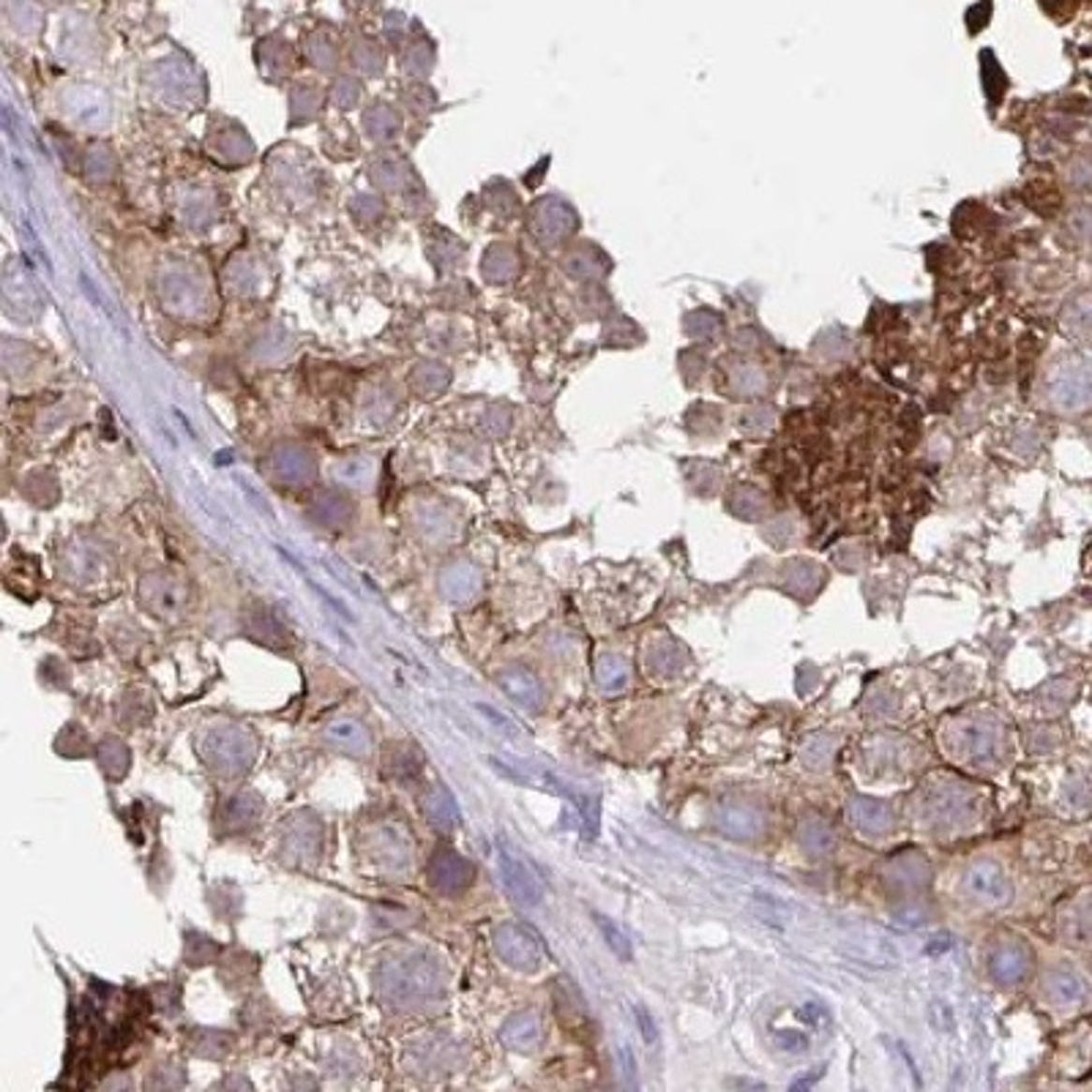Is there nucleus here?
Wrapping results in <instances>:
<instances>
[{
  "label": "nucleus",
  "instance_id": "3",
  "mask_svg": "<svg viewBox=\"0 0 1092 1092\" xmlns=\"http://www.w3.org/2000/svg\"><path fill=\"white\" fill-rule=\"evenodd\" d=\"M492 942H494V953L519 972H536L544 962L541 942L536 939V934L519 923L500 926L492 937Z\"/></svg>",
  "mask_w": 1092,
  "mask_h": 1092
},
{
  "label": "nucleus",
  "instance_id": "25",
  "mask_svg": "<svg viewBox=\"0 0 1092 1092\" xmlns=\"http://www.w3.org/2000/svg\"><path fill=\"white\" fill-rule=\"evenodd\" d=\"M192 1046L199 1057L216 1060V1057H225L227 1052H229L232 1038L227 1032H216V1029H199V1032L192 1035Z\"/></svg>",
  "mask_w": 1092,
  "mask_h": 1092
},
{
  "label": "nucleus",
  "instance_id": "18",
  "mask_svg": "<svg viewBox=\"0 0 1092 1092\" xmlns=\"http://www.w3.org/2000/svg\"><path fill=\"white\" fill-rule=\"evenodd\" d=\"M259 814H262V801H259L255 792H241L235 798H229L222 811V822H225L227 831H246L252 825H258Z\"/></svg>",
  "mask_w": 1092,
  "mask_h": 1092
},
{
  "label": "nucleus",
  "instance_id": "24",
  "mask_svg": "<svg viewBox=\"0 0 1092 1092\" xmlns=\"http://www.w3.org/2000/svg\"><path fill=\"white\" fill-rule=\"evenodd\" d=\"M593 921H596V926H598L601 937L607 939L612 953H614L620 962H631V959H634V951H631V939L626 937V932H623L612 918L601 915V912H593Z\"/></svg>",
  "mask_w": 1092,
  "mask_h": 1092
},
{
  "label": "nucleus",
  "instance_id": "27",
  "mask_svg": "<svg viewBox=\"0 0 1092 1092\" xmlns=\"http://www.w3.org/2000/svg\"><path fill=\"white\" fill-rule=\"evenodd\" d=\"M219 956V945H214L205 934H186V948L184 959L197 967V964H211Z\"/></svg>",
  "mask_w": 1092,
  "mask_h": 1092
},
{
  "label": "nucleus",
  "instance_id": "4",
  "mask_svg": "<svg viewBox=\"0 0 1092 1092\" xmlns=\"http://www.w3.org/2000/svg\"><path fill=\"white\" fill-rule=\"evenodd\" d=\"M1049 396L1060 410H1068V413L1087 410L1092 405V366H1087V363L1062 366L1060 372L1052 377Z\"/></svg>",
  "mask_w": 1092,
  "mask_h": 1092
},
{
  "label": "nucleus",
  "instance_id": "16",
  "mask_svg": "<svg viewBox=\"0 0 1092 1092\" xmlns=\"http://www.w3.org/2000/svg\"><path fill=\"white\" fill-rule=\"evenodd\" d=\"M849 819L863 831V834H888L893 828V811L888 804H879L874 798H855L849 805Z\"/></svg>",
  "mask_w": 1092,
  "mask_h": 1092
},
{
  "label": "nucleus",
  "instance_id": "2",
  "mask_svg": "<svg viewBox=\"0 0 1092 1092\" xmlns=\"http://www.w3.org/2000/svg\"><path fill=\"white\" fill-rule=\"evenodd\" d=\"M194 748L211 771L227 775V778L243 775L258 757V740L252 738L243 727H235V724H219V727L202 732L194 743Z\"/></svg>",
  "mask_w": 1092,
  "mask_h": 1092
},
{
  "label": "nucleus",
  "instance_id": "32",
  "mask_svg": "<svg viewBox=\"0 0 1092 1092\" xmlns=\"http://www.w3.org/2000/svg\"><path fill=\"white\" fill-rule=\"evenodd\" d=\"M634 1016H637V1025H640V1032H642L644 1043H658V1027H656V1019H653V1013L644 1008L642 1002H637L634 1005Z\"/></svg>",
  "mask_w": 1092,
  "mask_h": 1092
},
{
  "label": "nucleus",
  "instance_id": "35",
  "mask_svg": "<svg viewBox=\"0 0 1092 1092\" xmlns=\"http://www.w3.org/2000/svg\"><path fill=\"white\" fill-rule=\"evenodd\" d=\"M620 1060H623V1073H626V1079H628V1085L634 1087L637 1085V1062H634V1055H631V1049L628 1046H623L620 1049Z\"/></svg>",
  "mask_w": 1092,
  "mask_h": 1092
},
{
  "label": "nucleus",
  "instance_id": "20",
  "mask_svg": "<svg viewBox=\"0 0 1092 1092\" xmlns=\"http://www.w3.org/2000/svg\"><path fill=\"white\" fill-rule=\"evenodd\" d=\"M96 757H98V765H101L104 775H107V778H112V781H121V778L129 773L131 751L124 740L104 738L96 745Z\"/></svg>",
  "mask_w": 1092,
  "mask_h": 1092
},
{
  "label": "nucleus",
  "instance_id": "36",
  "mask_svg": "<svg viewBox=\"0 0 1092 1092\" xmlns=\"http://www.w3.org/2000/svg\"><path fill=\"white\" fill-rule=\"evenodd\" d=\"M899 1052H901V1057L907 1060V1068H909V1076H912V1087H915V1090H921V1087H923V1079H921V1070H918V1065H915V1060H912V1055L907 1052V1046H904V1043H901V1046H899Z\"/></svg>",
  "mask_w": 1092,
  "mask_h": 1092
},
{
  "label": "nucleus",
  "instance_id": "14",
  "mask_svg": "<svg viewBox=\"0 0 1092 1092\" xmlns=\"http://www.w3.org/2000/svg\"><path fill=\"white\" fill-rule=\"evenodd\" d=\"M423 811L432 828H437L440 834H450L459 825V805L443 784L429 787V792L423 795Z\"/></svg>",
  "mask_w": 1092,
  "mask_h": 1092
},
{
  "label": "nucleus",
  "instance_id": "21",
  "mask_svg": "<svg viewBox=\"0 0 1092 1092\" xmlns=\"http://www.w3.org/2000/svg\"><path fill=\"white\" fill-rule=\"evenodd\" d=\"M718 825H721L724 834L745 838V835L760 834L765 822H762V814L754 811V808H745V805H727V808H721V814H718Z\"/></svg>",
  "mask_w": 1092,
  "mask_h": 1092
},
{
  "label": "nucleus",
  "instance_id": "12",
  "mask_svg": "<svg viewBox=\"0 0 1092 1092\" xmlns=\"http://www.w3.org/2000/svg\"><path fill=\"white\" fill-rule=\"evenodd\" d=\"M989 969H992V978L1002 986H1013L1019 981H1025L1029 972V951L1011 942V945H1002L996 948L989 959Z\"/></svg>",
  "mask_w": 1092,
  "mask_h": 1092
},
{
  "label": "nucleus",
  "instance_id": "11",
  "mask_svg": "<svg viewBox=\"0 0 1092 1092\" xmlns=\"http://www.w3.org/2000/svg\"><path fill=\"white\" fill-rule=\"evenodd\" d=\"M140 601L142 607L151 612V614H175L181 610V601H184V590L164 577H145L140 584Z\"/></svg>",
  "mask_w": 1092,
  "mask_h": 1092
},
{
  "label": "nucleus",
  "instance_id": "26",
  "mask_svg": "<svg viewBox=\"0 0 1092 1092\" xmlns=\"http://www.w3.org/2000/svg\"><path fill=\"white\" fill-rule=\"evenodd\" d=\"M118 716H121V721L124 724H148L151 721V716H154V705H151V700L145 697V694H126L124 700H121V707H118Z\"/></svg>",
  "mask_w": 1092,
  "mask_h": 1092
},
{
  "label": "nucleus",
  "instance_id": "33",
  "mask_svg": "<svg viewBox=\"0 0 1092 1092\" xmlns=\"http://www.w3.org/2000/svg\"><path fill=\"white\" fill-rule=\"evenodd\" d=\"M775 1038H778L781 1049H787V1052L804 1055L805 1049H808V1038H805V1035H801V1032H789V1029H784V1032H775Z\"/></svg>",
  "mask_w": 1092,
  "mask_h": 1092
},
{
  "label": "nucleus",
  "instance_id": "31",
  "mask_svg": "<svg viewBox=\"0 0 1092 1092\" xmlns=\"http://www.w3.org/2000/svg\"><path fill=\"white\" fill-rule=\"evenodd\" d=\"M929 1022H932V1027L939 1029V1032H953V1027H956L953 1011H951L945 1002H939V999H934L932 1005H929Z\"/></svg>",
  "mask_w": 1092,
  "mask_h": 1092
},
{
  "label": "nucleus",
  "instance_id": "34",
  "mask_svg": "<svg viewBox=\"0 0 1092 1092\" xmlns=\"http://www.w3.org/2000/svg\"><path fill=\"white\" fill-rule=\"evenodd\" d=\"M476 710H479V713H483V716H489V718H492V724H494L497 730H503L506 735H516V727H514V724H511V721H509L506 716H500V713H497L494 707L476 705Z\"/></svg>",
  "mask_w": 1092,
  "mask_h": 1092
},
{
  "label": "nucleus",
  "instance_id": "10",
  "mask_svg": "<svg viewBox=\"0 0 1092 1092\" xmlns=\"http://www.w3.org/2000/svg\"><path fill=\"white\" fill-rule=\"evenodd\" d=\"M500 1040L511 1052H533V1049H539L541 1040H544V1022H541V1016L536 1011L514 1013L500 1029Z\"/></svg>",
  "mask_w": 1092,
  "mask_h": 1092
},
{
  "label": "nucleus",
  "instance_id": "29",
  "mask_svg": "<svg viewBox=\"0 0 1092 1092\" xmlns=\"http://www.w3.org/2000/svg\"><path fill=\"white\" fill-rule=\"evenodd\" d=\"M249 631L258 637V640H262V642L268 644H279L282 640H285V628H282V623L271 614L268 610H259L258 614H255V620H252V626H249Z\"/></svg>",
  "mask_w": 1092,
  "mask_h": 1092
},
{
  "label": "nucleus",
  "instance_id": "30",
  "mask_svg": "<svg viewBox=\"0 0 1092 1092\" xmlns=\"http://www.w3.org/2000/svg\"><path fill=\"white\" fill-rule=\"evenodd\" d=\"M391 768H393V775H399V778H413V775H418V773H421V754H418V748H413V745H402V748L393 754Z\"/></svg>",
  "mask_w": 1092,
  "mask_h": 1092
},
{
  "label": "nucleus",
  "instance_id": "22",
  "mask_svg": "<svg viewBox=\"0 0 1092 1092\" xmlns=\"http://www.w3.org/2000/svg\"><path fill=\"white\" fill-rule=\"evenodd\" d=\"M596 683L607 691V694H617L623 691L628 683H631V670H628V661L623 656H614V653H604L598 661H596Z\"/></svg>",
  "mask_w": 1092,
  "mask_h": 1092
},
{
  "label": "nucleus",
  "instance_id": "9",
  "mask_svg": "<svg viewBox=\"0 0 1092 1092\" xmlns=\"http://www.w3.org/2000/svg\"><path fill=\"white\" fill-rule=\"evenodd\" d=\"M497 683H500V688L514 700L516 705H522L524 710H541L544 707V686L530 670H524V667H506V670L497 672Z\"/></svg>",
  "mask_w": 1092,
  "mask_h": 1092
},
{
  "label": "nucleus",
  "instance_id": "7",
  "mask_svg": "<svg viewBox=\"0 0 1092 1092\" xmlns=\"http://www.w3.org/2000/svg\"><path fill=\"white\" fill-rule=\"evenodd\" d=\"M497 861H500V879L506 885V891L514 896V901L524 904V907H536L544 899V888L539 882V877L524 866L519 858H514L509 849H500L497 852Z\"/></svg>",
  "mask_w": 1092,
  "mask_h": 1092
},
{
  "label": "nucleus",
  "instance_id": "5",
  "mask_svg": "<svg viewBox=\"0 0 1092 1092\" xmlns=\"http://www.w3.org/2000/svg\"><path fill=\"white\" fill-rule=\"evenodd\" d=\"M476 877V868L467 858H462L459 852L453 849H440L432 861H429V882L437 893L443 896H459L470 888Z\"/></svg>",
  "mask_w": 1092,
  "mask_h": 1092
},
{
  "label": "nucleus",
  "instance_id": "23",
  "mask_svg": "<svg viewBox=\"0 0 1092 1092\" xmlns=\"http://www.w3.org/2000/svg\"><path fill=\"white\" fill-rule=\"evenodd\" d=\"M801 844H804L808 852H814V855H828V852H834L835 847V834L834 828L825 822V819H819V817H808V819H804L801 822Z\"/></svg>",
  "mask_w": 1092,
  "mask_h": 1092
},
{
  "label": "nucleus",
  "instance_id": "1",
  "mask_svg": "<svg viewBox=\"0 0 1092 1092\" xmlns=\"http://www.w3.org/2000/svg\"><path fill=\"white\" fill-rule=\"evenodd\" d=\"M377 989L399 1011H432L446 999L449 969L432 953H393L377 967Z\"/></svg>",
  "mask_w": 1092,
  "mask_h": 1092
},
{
  "label": "nucleus",
  "instance_id": "15",
  "mask_svg": "<svg viewBox=\"0 0 1092 1092\" xmlns=\"http://www.w3.org/2000/svg\"><path fill=\"white\" fill-rule=\"evenodd\" d=\"M1049 986V996L1060 1005V1008H1079L1087 1002L1090 989H1087V981L1073 972V969H1055L1046 981Z\"/></svg>",
  "mask_w": 1092,
  "mask_h": 1092
},
{
  "label": "nucleus",
  "instance_id": "28",
  "mask_svg": "<svg viewBox=\"0 0 1092 1092\" xmlns=\"http://www.w3.org/2000/svg\"><path fill=\"white\" fill-rule=\"evenodd\" d=\"M964 740H967V754H969L972 760H989V757L995 754L996 738L995 732L986 730V727H969V730L964 732Z\"/></svg>",
  "mask_w": 1092,
  "mask_h": 1092
},
{
  "label": "nucleus",
  "instance_id": "19",
  "mask_svg": "<svg viewBox=\"0 0 1092 1092\" xmlns=\"http://www.w3.org/2000/svg\"><path fill=\"white\" fill-rule=\"evenodd\" d=\"M481 587V574L473 566H450L440 577V590L449 601H470Z\"/></svg>",
  "mask_w": 1092,
  "mask_h": 1092
},
{
  "label": "nucleus",
  "instance_id": "8",
  "mask_svg": "<svg viewBox=\"0 0 1092 1092\" xmlns=\"http://www.w3.org/2000/svg\"><path fill=\"white\" fill-rule=\"evenodd\" d=\"M369 858L393 874L405 871L410 863V841L399 828H377V834L369 835Z\"/></svg>",
  "mask_w": 1092,
  "mask_h": 1092
},
{
  "label": "nucleus",
  "instance_id": "6",
  "mask_svg": "<svg viewBox=\"0 0 1092 1092\" xmlns=\"http://www.w3.org/2000/svg\"><path fill=\"white\" fill-rule=\"evenodd\" d=\"M964 893L969 899L981 901V904H989V907H999L1011 899V882H1008V874L996 863L989 861H981L975 866H969L964 871Z\"/></svg>",
  "mask_w": 1092,
  "mask_h": 1092
},
{
  "label": "nucleus",
  "instance_id": "17",
  "mask_svg": "<svg viewBox=\"0 0 1092 1092\" xmlns=\"http://www.w3.org/2000/svg\"><path fill=\"white\" fill-rule=\"evenodd\" d=\"M320 847V825L306 817V814H298L288 822V834H285V849L295 858H306V855H315Z\"/></svg>",
  "mask_w": 1092,
  "mask_h": 1092
},
{
  "label": "nucleus",
  "instance_id": "13",
  "mask_svg": "<svg viewBox=\"0 0 1092 1092\" xmlns=\"http://www.w3.org/2000/svg\"><path fill=\"white\" fill-rule=\"evenodd\" d=\"M325 740L333 748H339L345 754H353V757H363L369 751V745H372L369 730L361 721H355V718H339V721L328 724Z\"/></svg>",
  "mask_w": 1092,
  "mask_h": 1092
}]
</instances>
